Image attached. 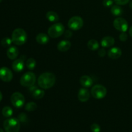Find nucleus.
<instances>
[{
  "mask_svg": "<svg viewBox=\"0 0 132 132\" xmlns=\"http://www.w3.org/2000/svg\"><path fill=\"white\" fill-rule=\"evenodd\" d=\"M56 78L54 73L51 72H44L41 73L37 79L38 85L41 88L47 90L54 86Z\"/></svg>",
  "mask_w": 132,
  "mask_h": 132,
  "instance_id": "obj_1",
  "label": "nucleus"
},
{
  "mask_svg": "<svg viewBox=\"0 0 132 132\" xmlns=\"http://www.w3.org/2000/svg\"><path fill=\"white\" fill-rule=\"evenodd\" d=\"M12 40L15 45L21 46L24 45L27 40V34L23 28H18L13 31L12 34Z\"/></svg>",
  "mask_w": 132,
  "mask_h": 132,
  "instance_id": "obj_2",
  "label": "nucleus"
},
{
  "mask_svg": "<svg viewBox=\"0 0 132 132\" xmlns=\"http://www.w3.org/2000/svg\"><path fill=\"white\" fill-rule=\"evenodd\" d=\"M3 127L6 132H19L20 122L16 118H9L4 121Z\"/></svg>",
  "mask_w": 132,
  "mask_h": 132,
  "instance_id": "obj_3",
  "label": "nucleus"
},
{
  "mask_svg": "<svg viewBox=\"0 0 132 132\" xmlns=\"http://www.w3.org/2000/svg\"><path fill=\"white\" fill-rule=\"evenodd\" d=\"M65 32V28L62 23H57L50 26L48 30V34L52 38H57Z\"/></svg>",
  "mask_w": 132,
  "mask_h": 132,
  "instance_id": "obj_4",
  "label": "nucleus"
},
{
  "mask_svg": "<svg viewBox=\"0 0 132 132\" xmlns=\"http://www.w3.org/2000/svg\"><path fill=\"white\" fill-rule=\"evenodd\" d=\"M36 77L34 73L27 72L21 76L20 79V84L24 87H30L36 83Z\"/></svg>",
  "mask_w": 132,
  "mask_h": 132,
  "instance_id": "obj_5",
  "label": "nucleus"
},
{
  "mask_svg": "<svg viewBox=\"0 0 132 132\" xmlns=\"http://www.w3.org/2000/svg\"><path fill=\"white\" fill-rule=\"evenodd\" d=\"M92 97L97 99H103L107 94V90L101 85H96L92 87L91 90Z\"/></svg>",
  "mask_w": 132,
  "mask_h": 132,
  "instance_id": "obj_6",
  "label": "nucleus"
},
{
  "mask_svg": "<svg viewBox=\"0 0 132 132\" xmlns=\"http://www.w3.org/2000/svg\"><path fill=\"white\" fill-rule=\"evenodd\" d=\"M84 24L83 19L80 16H73L69 19L68 22V26L72 30H79L82 27Z\"/></svg>",
  "mask_w": 132,
  "mask_h": 132,
  "instance_id": "obj_7",
  "label": "nucleus"
},
{
  "mask_svg": "<svg viewBox=\"0 0 132 132\" xmlns=\"http://www.w3.org/2000/svg\"><path fill=\"white\" fill-rule=\"evenodd\" d=\"M12 104L17 108H20L24 106L25 99L24 95L19 92H14L10 97Z\"/></svg>",
  "mask_w": 132,
  "mask_h": 132,
  "instance_id": "obj_8",
  "label": "nucleus"
},
{
  "mask_svg": "<svg viewBox=\"0 0 132 132\" xmlns=\"http://www.w3.org/2000/svg\"><path fill=\"white\" fill-rule=\"evenodd\" d=\"M113 27L121 32H126L128 28V23L127 21L122 18H117L113 21Z\"/></svg>",
  "mask_w": 132,
  "mask_h": 132,
  "instance_id": "obj_9",
  "label": "nucleus"
},
{
  "mask_svg": "<svg viewBox=\"0 0 132 132\" xmlns=\"http://www.w3.org/2000/svg\"><path fill=\"white\" fill-rule=\"evenodd\" d=\"M13 79V73L7 67L0 68V79L4 82H10Z\"/></svg>",
  "mask_w": 132,
  "mask_h": 132,
  "instance_id": "obj_10",
  "label": "nucleus"
},
{
  "mask_svg": "<svg viewBox=\"0 0 132 132\" xmlns=\"http://www.w3.org/2000/svg\"><path fill=\"white\" fill-rule=\"evenodd\" d=\"M26 59V57L23 55L19 59H15L12 64V67L14 71L16 72H21L23 70L24 68V61Z\"/></svg>",
  "mask_w": 132,
  "mask_h": 132,
  "instance_id": "obj_11",
  "label": "nucleus"
},
{
  "mask_svg": "<svg viewBox=\"0 0 132 132\" xmlns=\"http://www.w3.org/2000/svg\"><path fill=\"white\" fill-rule=\"evenodd\" d=\"M90 97V92L86 88H82L79 91L78 94H77V97L78 99L81 102L85 103L87 101L89 100Z\"/></svg>",
  "mask_w": 132,
  "mask_h": 132,
  "instance_id": "obj_12",
  "label": "nucleus"
},
{
  "mask_svg": "<svg viewBox=\"0 0 132 132\" xmlns=\"http://www.w3.org/2000/svg\"><path fill=\"white\" fill-rule=\"evenodd\" d=\"M122 55V50L119 47H113L108 52V55L112 59H117Z\"/></svg>",
  "mask_w": 132,
  "mask_h": 132,
  "instance_id": "obj_13",
  "label": "nucleus"
},
{
  "mask_svg": "<svg viewBox=\"0 0 132 132\" xmlns=\"http://www.w3.org/2000/svg\"><path fill=\"white\" fill-rule=\"evenodd\" d=\"M72 46V43L68 40H62L59 41V43L57 45L58 50L60 52H67L70 48Z\"/></svg>",
  "mask_w": 132,
  "mask_h": 132,
  "instance_id": "obj_14",
  "label": "nucleus"
},
{
  "mask_svg": "<svg viewBox=\"0 0 132 132\" xmlns=\"http://www.w3.org/2000/svg\"><path fill=\"white\" fill-rule=\"evenodd\" d=\"M115 44V39L112 36H106L101 41V45L104 48H109Z\"/></svg>",
  "mask_w": 132,
  "mask_h": 132,
  "instance_id": "obj_15",
  "label": "nucleus"
},
{
  "mask_svg": "<svg viewBox=\"0 0 132 132\" xmlns=\"http://www.w3.org/2000/svg\"><path fill=\"white\" fill-rule=\"evenodd\" d=\"M80 83L83 86L84 88H90L93 85V79L88 76H81L80 78Z\"/></svg>",
  "mask_w": 132,
  "mask_h": 132,
  "instance_id": "obj_16",
  "label": "nucleus"
},
{
  "mask_svg": "<svg viewBox=\"0 0 132 132\" xmlns=\"http://www.w3.org/2000/svg\"><path fill=\"white\" fill-rule=\"evenodd\" d=\"M6 55L12 60H15L19 55V50L15 46H10L6 51Z\"/></svg>",
  "mask_w": 132,
  "mask_h": 132,
  "instance_id": "obj_17",
  "label": "nucleus"
},
{
  "mask_svg": "<svg viewBox=\"0 0 132 132\" xmlns=\"http://www.w3.org/2000/svg\"><path fill=\"white\" fill-rule=\"evenodd\" d=\"M36 40L39 44L40 45H46L49 42V38L48 36L46 35L45 33H40L39 34H37L36 37Z\"/></svg>",
  "mask_w": 132,
  "mask_h": 132,
  "instance_id": "obj_18",
  "label": "nucleus"
},
{
  "mask_svg": "<svg viewBox=\"0 0 132 132\" xmlns=\"http://www.w3.org/2000/svg\"><path fill=\"white\" fill-rule=\"evenodd\" d=\"M46 18L50 22H57L59 17L56 12L54 11H48L46 14Z\"/></svg>",
  "mask_w": 132,
  "mask_h": 132,
  "instance_id": "obj_19",
  "label": "nucleus"
},
{
  "mask_svg": "<svg viewBox=\"0 0 132 132\" xmlns=\"http://www.w3.org/2000/svg\"><path fill=\"white\" fill-rule=\"evenodd\" d=\"M111 13L112 15H115V16H121L123 14V10L122 8L118 5H113L111 7Z\"/></svg>",
  "mask_w": 132,
  "mask_h": 132,
  "instance_id": "obj_20",
  "label": "nucleus"
},
{
  "mask_svg": "<svg viewBox=\"0 0 132 132\" xmlns=\"http://www.w3.org/2000/svg\"><path fill=\"white\" fill-rule=\"evenodd\" d=\"M87 46L89 50H92V51H95L99 48V45L97 40L93 39H90L88 42Z\"/></svg>",
  "mask_w": 132,
  "mask_h": 132,
  "instance_id": "obj_21",
  "label": "nucleus"
},
{
  "mask_svg": "<svg viewBox=\"0 0 132 132\" xmlns=\"http://www.w3.org/2000/svg\"><path fill=\"white\" fill-rule=\"evenodd\" d=\"M45 92L43 90L39 89L37 88L34 92L32 93V97L36 99H41L45 96Z\"/></svg>",
  "mask_w": 132,
  "mask_h": 132,
  "instance_id": "obj_22",
  "label": "nucleus"
},
{
  "mask_svg": "<svg viewBox=\"0 0 132 132\" xmlns=\"http://www.w3.org/2000/svg\"><path fill=\"white\" fill-rule=\"evenodd\" d=\"M2 114L5 117L9 118L13 114V110L10 106H5L2 109Z\"/></svg>",
  "mask_w": 132,
  "mask_h": 132,
  "instance_id": "obj_23",
  "label": "nucleus"
},
{
  "mask_svg": "<svg viewBox=\"0 0 132 132\" xmlns=\"http://www.w3.org/2000/svg\"><path fill=\"white\" fill-rule=\"evenodd\" d=\"M26 66L27 68L30 70H32L35 68L36 66V61L34 58H29L26 62Z\"/></svg>",
  "mask_w": 132,
  "mask_h": 132,
  "instance_id": "obj_24",
  "label": "nucleus"
},
{
  "mask_svg": "<svg viewBox=\"0 0 132 132\" xmlns=\"http://www.w3.org/2000/svg\"><path fill=\"white\" fill-rule=\"evenodd\" d=\"M37 108V104L34 102H29L24 106V109L28 112H34Z\"/></svg>",
  "mask_w": 132,
  "mask_h": 132,
  "instance_id": "obj_25",
  "label": "nucleus"
},
{
  "mask_svg": "<svg viewBox=\"0 0 132 132\" xmlns=\"http://www.w3.org/2000/svg\"><path fill=\"white\" fill-rule=\"evenodd\" d=\"M12 39L9 38V37H5L1 41V45H2L3 47H9L10 46V45L12 43Z\"/></svg>",
  "mask_w": 132,
  "mask_h": 132,
  "instance_id": "obj_26",
  "label": "nucleus"
},
{
  "mask_svg": "<svg viewBox=\"0 0 132 132\" xmlns=\"http://www.w3.org/2000/svg\"><path fill=\"white\" fill-rule=\"evenodd\" d=\"M90 129L92 132H100L101 131V126L98 124L94 123L90 126Z\"/></svg>",
  "mask_w": 132,
  "mask_h": 132,
  "instance_id": "obj_27",
  "label": "nucleus"
},
{
  "mask_svg": "<svg viewBox=\"0 0 132 132\" xmlns=\"http://www.w3.org/2000/svg\"><path fill=\"white\" fill-rule=\"evenodd\" d=\"M18 120L19 121V122H25L27 121V116L25 113H20L18 116Z\"/></svg>",
  "mask_w": 132,
  "mask_h": 132,
  "instance_id": "obj_28",
  "label": "nucleus"
},
{
  "mask_svg": "<svg viewBox=\"0 0 132 132\" xmlns=\"http://www.w3.org/2000/svg\"><path fill=\"white\" fill-rule=\"evenodd\" d=\"M113 0H103V4L105 7H110L113 6Z\"/></svg>",
  "mask_w": 132,
  "mask_h": 132,
  "instance_id": "obj_29",
  "label": "nucleus"
},
{
  "mask_svg": "<svg viewBox=\"0 0 132 132\" xmlns=\"http://www.w3.org/2000/svg\"><path fill=\"white\" fill-rule=\"evenodd\" d=\"M130 0H114V2L118 5H125L128 3Z\"/></svg>",
  "mask_w": 132,
  "mask_h": 132,
  "instance_id": "obj_30",
  "label": "nucleus"
},
{
  "mask_svg": "<svg viewBox=\"0 0 132 132\" xmlns=\"http://www.w3.org/2000/svg\"><path fill=\"white\" fill-rule=\"evenodd\" d=\"M119 39L121 40V41H123V42L126 41V40L128 39L127 34H126V32H122L119 36Z\"/></svg>",
  "mask_w": 132,
  "mask_h": 132,
  "instance_id": "obj_31",
  "label": "nucleus"
},
{
  "mask_svg": "<svg viewBox=\"0 0 132 132\" xmlns=\"http://www.w3.org/2000/svg\"><path fill=\"white\" fill-rule=\"evenodd\" d=\"M106 54V52L105 49L104 48L99 49V51H98V55L100 57H103L105 56Z\"/></svg>",
  "mask_w": 132,
  "mask_h": 132,
  "instance_id": "obj_32",
  "label": "nucleus"
},
{
  "mask_svg": "<svg viewBox=\"0 0 132 132\" xmlns=\"http://www.w3.org/2000/svg\"><path fill=\"white\" fill-rule=\"evenodd\" d=\"M64 36L67 38H70L72 36V32L70 30H67V31L64 32Z\"/></svg>",
  "mask_w": 132,
  "mask_h": 132,
  "instance_id": "obj_33",
  "label": "nucleus"
},
{
  "mask_svg": "<svg viewBox=\"0 0 132 132\" xmlns=\"http://www.w3.org/2000/svg\"><path fill=\"white\" fill-rule=\"evenodd\" d=\"M37 88V87L36 86H34V85H33V86H30V87H29V91L31 92V93L34 92L35 91V90H36V89Z\"/></svg>",
  "mask_w": 132,
  "mask_h": 132,
  "instance_id": "obj_34",
  "label": "nucleus"
},
{
  "mask_svg": "<svg viewBox=\"0 0 132 132\" xmlns=\"http://www.w3.org/2000/svg\"><path fill=\"white\" fill-rule=\"evenodd\" d=\"M129 34H130V36L132 37V26L130 27V29H129Z\"/></svg>",
  "mask_w": 132,
  "mask_h": 132,
  "instance_id": "obj_35",
  "label": "nucleus"
},
{
  "mask_svg": "<svg viewBox=\"0 0 132 132\" xmlns=\"http://www.w3.org/2000/svg\"><path fill=\"white\" fill-rule=\"evenodd\" d=\"M2 99H3V95H2V94H1V92H0V102L1 101Z\"/></svg>",
  "mask_w": 132,
  "mask_h": 132,
  "instance_id": "obj_36",
  "label": "nucleus"
},
{
  "mask_svg": "<svg viewBox=\"0 0 132 132\" xmlns=\"http://www.w3.org/2000/svg\"><path fill=\"white\" fill-rule=\"evenodd\" d=\"M129 6H130V9H132V1H131L130 2V3H129Z\"/></svg>",
  "mask_w": 132,
  "mask_h": 132,
  "instance_id": "obj_37",
  "label": "nucleus"
},
{
  "mask_svg": "<svg viewBox=\"0 0 132 132\" xmlns=\"http://www.w3.org/2000/svg\"><path fill=\"white\" fill-rule=\"evenodd\" d=\"M0 132H4L3 130V129L0 128Z\"/></svg>",
  "mask_w": 132,
  "mask_h": 132,
  "instance_id": "obj_38",
  "label": "nucleus"
},
{
  "mask_svg": "<svg viewBox=\"0 0 132 132\" xmlns=\"http://www.w3.org/2000/svg\"><path fill=\"white\" fill-rule=\"evenodd\" d=\"M1 1H2V0H0V3H1Z\"/></svg>",
  "mask_w": 132,
  "mask_h": 132,
  "instance_id": "obj_39",
  "label": "nucleus"
}]
</instances>
